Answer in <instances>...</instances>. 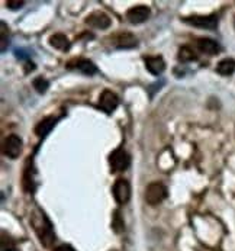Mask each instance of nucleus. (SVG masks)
Wrapping results in <instances>:
<instances>
[{"instance_id": "6e6552de", "label": "nucleus", "mask_w": 235, "mask_h": 251, "mask_svg": "<svg viewBox=\"0 0 235 251\" xmlns=\"http://www.w3.org/2000/svg\"><path fill=\"white\" fill-rule=\"evenodd\" d=\"M118 105H119V99H118V96L113 92H110V90L102 92L101 98H99V108L103 112L112 113L115 109L118 108Z\"/></svg>"}, {"instance_id": "9b49d317", "label": "nucleus", "mask_w": 235, "mask_h": 251, "mask_svg": "<svg viewBox=\"0 0 235 251\" xmlns=\"http://www.w3.org/2000/svg\"><path fill=\"white\" fill-rule=\"evenodd\" d=\"M196 47L198 50L203 52V54H208V55H215L219 52L221 47L219 44L215 41V39H210V38H199L196 41Z\"/></svg>"}, {"instance_id": "dca6fc26", "label": "nucleus", "mask_w": 235, "mask_h": 251, "mask_svg": "<svg viewBox=\"0 0 235 251\" xmlns=\"http://www.w3.org/2000/svg\"><path fill=\"white\" fill-rule=\"evenodd\" d=\"M74 69H77L78 72H81L83 74H87V75H92V74L98 72L96 66L90 60H77L76 64H74Z\"/></svg>"}, {"instance_id": "2eb2a0df", "label": "nucleus", "mask_w": 235, "mask_h": 251, "mask_svg": "<svg viewBox=\"0 0 235 251\" xmlns=\"http://www.w3.org/2000/svg\"><path fill=\"white\" fill-rule=\"evenodd\" d=\"M216 72L221 75H231L235 72V60L233 58H224L222 61L218 63Z\"/></svg>"}, {"instance_id": "9d476101", "label": "nucleus", "mask_w": 235, "mask_h": 251, "mask_svg": "<svg viewBox=\"0 0 235 251\" xmlns=\"http://www.w3.org/2000/svg\"><path fill=\"white\" fill-rule=\"evenodd\" d=\"M110 39H112V45L115 48H119V50H130V48L136 47V44H138L136 38L130 32H121Z\"/></svg>"}, {"instance_id": "39448f33", "label": "nucleus", "mask_w": 235, "mask_h": 251, "mask_svg": "<svg viewBox=\"0 0 235 251\" xmlns=\"http://www.w3.org/2000/svg\"><path fill=\"white\" fill-rule=\"evenodd\" d=\"M113 198L119 205H125L128 203V201L131 199V184L127 179H118L113 184Z\"/></svg>"}, {"instance_id": "7ed1b4c3", "label": "nucleus", "mask_w": 235, "mask_h": 251, "mask_svg": "<svg viewBox=\"0 0 235 251\" xmlns=\"http://www.w3.org/2000/svg\"><path fill=\"white\" fill-rule=\"evenodd\" d=\"M167 198V187L161 183H151L145 189V201L148 205H160Z\"/></svg>"}, {"instance_id": "0eeeda50", "label": "nucleus", "mask_w": 235, "mask_h": 251, "mask_svg": "<svg viewBox=\"0 0 235 251\" xmlns=\"http://www.w3.org/2000/svg\"><path fill=\"white\" fill-rule=\"evenodd\" d=\"M151 15V10L150 7L144 6V4H138V6H134L131 7L128 12H127V19L130 24L132 25H138V24H142L145 22Z\"/></svg>"}, {"instance_id": "ddd939ff", "label": "nucleus", "mask_w": 235, "mask_h": 251, "mask_svg": "<svg viewBox=\"0 0 235 251\" xmlns=\"http://www.w3.org/2000/svg\"><path fill=\"white\" fill-rule=\"evenodd\" d=\"M145 67L153 75H160L166 69V63L161 57H147Z\"/></svg>"}, {"instance_id": "423d86ee", "label": "nucleus", "mask_w": 235, "mask_h": 251, "mask_svg": "<svg viewBox=\"0 0 235 251\" xmlns=\"http://www.w3.org/2000/svg\"><path fill=\"white\" fill-rule=\"evenodd\" d=\"M183 22L187 25L202 28V29H215L218 26V16L216 15H209V16H189L183 18Z\"/></svg>"}, {"instance_id": "1a4fd4ad", "label": "nucleus", "mask_w": 235, "mask_h": 251, "mask_svg": "<svg viewBox=\"0 0 235 251\" xmlns=\"http://www.w3.org/2000/svg\"><path fill=\"white\" fill-rule=\"evenodd\" d=\"M86 24H87L89 26L95 28V29H107V28L110 26L112 21H110V18H109L106 13H103V12H93L92 15L87 16Z\"/></svg>"}, {"instance_id": "f8f14e48", "label": "nucleus", "mask_w": 235, "mask_h": 251, "mask_svg": "<svg viewBox=\"0 0 235 251\" xmlns=\"http://www.w3.org/2000/svg\"><path fill=\"white\" fill-rule=\"evenodd\" d=\"M55 124H57V118H55V116H47V118H44V119L35 126V134H36V137H39V138L47 137V135L51 132V129L55 126Z\"/></svg>"}, {"instance_id": "f3484780", "label": "nucleus", "mask_w": 235, "mask_h": 251, "mask_svg": "<svg viewBox=\"0 0 235 251\" xmlns=\"http://www.w3.org/2000/svg\"><path fill=\"white\" fill-rule=\"evenodd\" d=\"M179 61L182 63H189V61H193L196 60V54L193 52V50L187 45H183L180 50H179V55H177Z\"/></svg>"}, {"instance_id": "412c9836", "label": "nucleus", "mask_w": 235, "mask_h": 251, "mask_svg": "<svg viewBox=\"0 0 235 251\" xmlns=\"http://www.w3.org/2000/svg\"><path fill=\"white\" fill-rule=\"evenodd\" d=\"M15 250V243H13V240L7 235L6 237V234L3 232L1 234V251H13Z\"/></svg>"}, {"instance_id": "f03ea898", "label": "nucleus", "mask_w": 235, "mask_h": 251, "mask_svg": "<svg viewBox=\"0 0 235 251\" xmlns=\"http://www.w3.org/2000/svg\"><path fill=\"white\" fill-rule=\"evenodd\" d=\"M131 164V157L124 148H116L109 155V166L112 173H121L125 172Z\"/></svg>"}, {"instance_id": "a211bd4d", "label": "nucleus", "mask_w": 235, "mask_h": 251, "mask_svg": "<svg viewBox=\"0 0 235 251\" xmlns=\"http://www.w3.org/2000/svg\"><path fill=\"white\" fill-rule=\"evenodd\" d=\"M112 229L116 234H119V232H122L125 229V222H124V219H122L119 211H115L113 215H112Z\"/></svg>"}, {"instance_id": "5701e85b", "label": "nucleus", "mask_w": 235, "mask_h": 251, "mask_svg": "<svg viewBox=\"0 0 235 251\" xmlns=\"http://www.w3.org/2000/svg\"><path fill=\"white\" fill-rule=\"evenodd\" d=\"M55 251H76L71 246H68V244H63V246H60V247H57Z\"/></svg>"}, {"instance_id": "aec40b11", "label": "nucleus", "mask_w": 235, "mask_h": 251, "mask_svg": "<svg viewBox=\"0 0 235 251\" xmlns=\"http://www.w3.org/2000/svg\"><path fill=\"white\" fill-rule=\"evenodd\" d=\"M34 87L35 90L39 93V95H42V93H45L47 90H48V87H50V83L45 80V78H42V77H36L34 80Z\"/></svg>"}, {"instance_id": "4be33fe9", "label": "nucleus", "mask_w": 235, "mask_h": 251, "mask_svg": "<svg viewBox=\"0 0 235 251\" xmlns=\"http://www.w3.org/2000/svg\"><path fill=\"white\" fill-rule=\"evenodd\" d=\"M24 4H25V1H22V0H7L6 1V6L9 9H21Z\"/></svg>"}, {"instance_id": "6ab92c4d", "label": "nucleus", "mask_w": 235, "mask_h": 251, "mask_svg": "<svg viewBox=\"0 0 235 251\" xmlns=\"http://www.w3.org/2000/svg\"><path fill=\"white\" fill-rule=\"evenodd\" d=\"M0 41H1V45H0V51L4 52L7 45H9V31H7V26L4 22H0Z\"/></svg>"}, {"instance_id": "20e7f679", "label": "nucleus", "mask_w": 235, "mask_h": 251, "mask_svg": "<svg viewBox=\"0 0 235 251\" xmlns=\"http://www.w3.org/2000/svg\"><path fill=\"white\" fill-rule=\"evenodd\" d=\"M1 151H3V154L6 157H9L12 160L18 158L21 155V152H22V140L18 135H15V134L7 135L4 138V141H3Z\"/></svg>"}, {"instance_id": "f257e3e1", "label": "nucleus", "mask_w": 235, "mask_h": 251, "mask_svg": "<svg viewBox=\"0 0 235 251\" xmlns=\"http://www.w3.org/2000/svg\"><path fill=\"white\" fill-rule=\"evenodd\" d=\"M31 225L34 226V231L36 232L41 244L44 247H51V244L55 240V234L52 231V225L47 215L41 209H35L31 215Z\"/></svg>"}, {"instance_id": "4468645a", "label": "nucleus", "mask_w": 235, "mask_h": 251, "mask_svg": "<svg viewBox=\"0 0 235 251\" xmlns=\"http://www.w3.org/2000/svg\"><path fill=\"white\" fill-rule=\"evenodd\" d=\"M50 44H51V47L61 50V51H67L70 48V41L64 34H54L50 38Z\"/></svg>"}]
</instances>
